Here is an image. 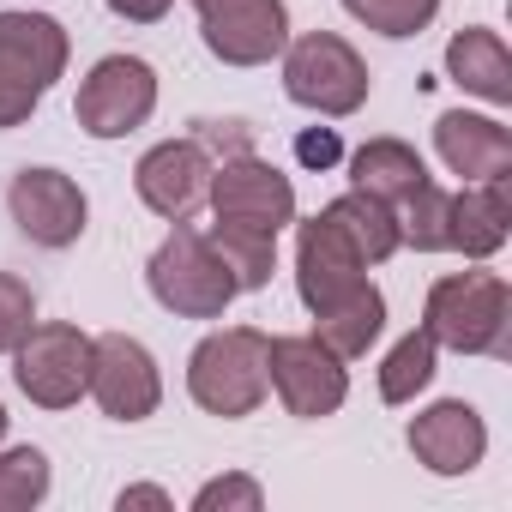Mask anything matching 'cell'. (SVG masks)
I'll list each match as a JSON object with an SVG mask.
<instances>
[{"label": "cell", "mask_w": 512, "mask_h": 512, "mask_svg": "<svg viewBox=\"0 0 512 512\" xmlns=\"http://www.w3.org/2000/svg\"><path fill=\"white\" fill-rule=\"evenodd\" d=\"M422 326L440 350L458 356H512V290L500 272H452L428 284Z\"/></svg>", "instance_id": "6da1fadb"}, {"label": "cell", "mask_w": 512, "mask_h": 512, "mask_svg": "<svg viewBox=\"0 0 512 512\" xmlns=\"http://www.w3.org/2000/svg\"><path fill=\"white\" fill-rule=\"evenodd\" d=\"M266 332L260 326H223V332H211V338H199L193 344V356H187V392H193V404L205 410V416H223V422H235V416H253L266 404Z\"/></svg>", "instance_id": "7a4b0ae2"}, {"label": "cell", "mask_w": 512, "mask_h": 512, "mask_svg": "<svg viewBox=\"0 0 512 512\" xmlns=\"http://www.w3.org/2000/svg\"><path fill=\"white\" fill-rule=\"evenodd\" d=\"M67 25L49 13H0V133L37 115L49 85L67 73Z\"/></svg>", "instance_id": "3957f363"}, {"label": "cell", "mask_w": 512, "mask_h": 512, "mask_svg": "<svg viewBox=\"0 0 512 512\" xmlns=\"http://www.w3.org/2000/svg\"><path fill=\"white\" fill-rule=\"evenodd\" d=\"M145 284H151L157 308H169L175 320H223V308L241 296L229 266L217 260V247L193 223L169 229V241L151 253V266H145Z\"/></svg>", "instance_id": "277c9868"}, {"label": "cell", "mask_w": 512, "mask_h": 512, "mask_svg": "<svg viewBox=\"0 0 512 512\" xmlns=\"http://www.w3.org/2000/svg\"><path fill=\"white\" fill-rule=\"evenodd\" d=\"M368 61L338 37V31H302L284 43V91L290 103L326 115V121H344L368 103Z\"/></svg>", "instance_id": "5b68a950"}, {"label": "cell", "mask_w": 512, "mask_h": 512, "mask_svg": "<svg viewBox=\"0 0 512 512\" xmlns=\"http://www.w3.org/2000/svg\"><path fill=\"white\" fill-rule=\"evenodd\" d=\"M13 380L37 410H73L91 386V332L67 320H43L13 350Z\"/></svg>", "instance_id": "8992f818"}, {"label": "cell", "mask_w": 512, "mask_h": 512, "mask_svg": "<svg viewBox=\"0 0 512 512\" xmlns=\"http://www.w3.org/2000/svg\"><path fill=\"white\" fill-rule=\"evenodd\" d=\"M211 217L217 223H235V229H260V235H284L296 223V181L266 163V157H223L211 169V193H205Z\"/></svg>", "instance_id": "52a82bcc"}, {"label": "cell", "mask_w": 512, "mask_h": 512, "mask_svg": "<svg viewBox=\"0 0 512 512\" xmlns=\"http://www.w3.org/2000/svg\"><path fill=\"white\" fill-rule=\"evenodd\" d=\"M151 109H157V73H151V61H139V55H103L85 73V85H79L73 121L91 139H127L133 127L151 121Z\"/></svg>", "instance_id": "ba28073f"}, {"label": "cell", "mask_w": 512, "mask_h": 512, "mask_svg": "<svg viewBox=\"0 0 512 512\" xmlns=\"http://www.w3.org/2000/svg\"><path fill=\"white\" fill-rule=\"evenodd\" d=\"M266 386L278 392V404L302 422L338 416L350 398V368L308 332V338H272L266 344Z\"/></svg>", "instance_id": "9c48e42d"}, {"label": "cell", "mask_w": 512, "mask_h": 512, "mask_svg": "<svg viewBox=\"0 0 512 512\" xmlns=\"http://www.w3.org/2000/svg\"><path fill=\"white\" fill-rule=\"evenodd\" d=\"M85 392L97 398V410L109 422H145L163 404L157 356L127 332H103V338H91V386Z\"/></svg>", "instance_id": "30bf717a"}, {"label": "cell", "mask_w": 512, "mask_h": 512, "mask_svg": "<svg viewBox=\"0 0 512 512\" xmlns=\"http://www.w3.org/2000/svg\"><path fill=\"white\" fill-rule=\"evenodd\" d=\"M199 37L223 67H266L290 43L284 0H211L199 7Z\"/></svg>", "instance_id": "8fae6325"}, {"label": "cell", "mask_w": 512, "mask_h": 512, "mask_svg": "<svg viewBox=\"0 0 512 512\" xmlns=\"http://www.w3.org/2000/svg\"><path fill=\"white\" fill-rule=\"evenodd\" d=\"M7 211H13L19 235L49 247V253L73 247L85 235V217H91L85 187L73 175H61V169H19L13 187H7Z\"/></svg>", "instance_id": "7c38bea8"}, {"label": "cell", "mask_w": 512, "mask_h": 512, "mask_svg": "<svg viewBox=\"0 0 512 512\" xmlns=\"http://www.w3.org/2000/svg\"><path fill=\"white\" fill-rule=\"evenodd\" d=\"M211 169H217V163L205 157L199 139H163V145H151V151L139 157L133 187H139V199H145L157 217L187 223V217L205 205V193H211Z\"/></svg>", "instance_id": "4fadbf2b"}, {"label": "cell", "mask_w": 512, "mask_h": 512, "mask_svg": "<svg viewBox=\"0 0 512 512\" xmlns=\"http://www.w3.org/2000/svg\"><path fill=\"white\" fill-rule=\"evenodd\" d=\"M404 446H410L416 464L434 470V476H470V470L482 464V452H488V422L476 416V404L440 398V404H428V410L410 416Z\"/></svg>", "instance_id": "5bb4252c"}, {"label": "cell", "mask_w": 512, "mask_h": 512, "mask_svg": "<svg viewBox=\"0 0 512 512\" xmlns=\"http://www.w3.org/2000/svg\"><path fill=\"white\" fill-rule=\"evenodd\" d=\"M368 278V260L350 247V235L320 211L308 223H296V290H302V308L320 314L332 308L338 296H350L356 284Z\"/></svg>", "instance_id": "9a60e30c"}, {"label": "cell", "mask_w": 512, "mask_h": 512, "mask_svg": "<svg viewBox=\"0 0 512 512\" xmlns=\"http://www.w3.org/2000/svg\"><path fill=\"white\" fill-rule=\"evenodd\" d=\"M512 235V175L494 181H464L446 205V253L464 260H494Z\"/></svg>", "instance_id": "2e32d148"}, {"label": "cell", "mask_w": 512, "mask_h": 512, "mask_svg": "<svg viewBox=\"0 0 512 512\" xmlns=\"http://www.w3.org/2000/svg\"><path fill=\"white\" fill-rule=\"evenodd\" d=\"M434 151L452 175L464 181H494V175H512V133L494 121V115H440L434 121Z\"/></svg>", "instance_id": "e0dca14e"}, {"label": "cell", "mask_w": 512, "mask_h": 512, "mask_svg": "<svg viewBox=\"0 0 512 512\" xmlns=\"http://www.w3.org/2000/svg\"><path fill=\"white\" fill-rule=\"evenodd\" d=\"M446 79H452L458 91H470V97L506 109V103H512V55H506L500 31L464 25V31L446 43Z\"/></svg>", "instance_id": "ac0fdd59"}, {"label": "cell", "mask_w": 512, "mask_h": 512, "mask_svg": "<svg viewBox=\"0 0 512 512\" xmlns=\"http://www.w3.org/2000/svg\"><path fill=\"white\" fill-rule=\"evenodd\" d=\"M380 332H386V296H380V284H374V278H362L350 296H338L332 308H320V314H314V338H320L338 362L368 356Z\"/></svg>", "instance_id": "d6986e66"}, {"label": "cell", "mask_w": 512, "mask_h": 512, "mask_svg": "<svg viewBox=\"0 0 512 512\" xmlns=\"http://www.w3.org/2000/svg\"><path fill=\"white\" fill-rule=\"evenodd\" d=\"M422 181H428V163H422L416 145H404V139H368V145L350 157V187H362V193H374V199H386V205L410 199Z\"/></svg>", "instance_id": "ffe728a7"}, {"label": "cell", "mask_w": 512, "mask_h": 512, "mask_svg": "<svg viewBox=\"0 0 512 512\" xmlns=\"http://www.w3.org/2000/svg\"><path fill=\"white\" fill-rule=\"evenodd\" d=\"M326 217L350 235V247L362 253L368 266H380V260H392V253L404 247L398 241V211L386 205V199H374V193H362V187H350V193H338L332 205H326Z\"/></svg>", "instance_id": "44dd1931"}, {"label": "cell", "mask_w": 512, "mask_h": 512, "mask_svg": "<svg viewBox=\"0 0 512 512\" xmlns=\"http://www.w3.org/2000/svg\"><path fill=\"white\" fill-rule=\"evenodd\" d=\"M205 241L217 247V260L229 266L235 290H266V284H272V272H278V235L235 229V223H211Z\"/></svg>", "instance_id": "7402d4cb"}, {"label": "cell", "mask_w": 512, "mask_h": 512, "mask_svg": "<svg viewBox=\"0 0 512 512\" xmlns=\"http://www.w3.org/2000/svg\"><path fill=\"white\" fill-rule=\"evenodd\" d=\"M434 362H440V344L428 338V326L404 332L380 362V398L386 404H416V392H428V380H434Z\"/></svg>", "instance_id": "603a6c76"}, {"label": "cell", "mask_w": 512, "mask_h": 512, "mask_svg": "<svg viewBox=\"0 0 512 512\" xmlns=\"http://www.w3.org/2000/svg\"><path fill=\"white\" fill-rule=\"evenodd\" d=\"M446 205H452V193L434 187V175H428L410 199L392 205L398 211V241L416 247V253H446Z\"/></svg>", "instance_id": "cb8c5ba5"}, {"label": "cell", "mask_w": 512, "mask_h": 512, "mask_svg": "<svg viewBox=\"0 0 512 512\" xmlns=\"http://www.w3.org/2000/svg\"><path fill=\"white\" fill-rule=\"evenodd\" d=\"M49 494V458L37 446L0 452V512H31Z\"/></svg>", "instance_id": "d4e9b609"}, {"label": "cell", "mask_w": 512, "mask_h": 512, "mask_svg": "<svg viewBox=\"0 0 512 512\" xmlns=\"http://www.w3.org/2000/svg\"><path fill=\"white\" fill-rule=\"evenodd\" d=\"M344 13L380 37H422L440 13V0H344Z\"/></svg>", "instance_id": "484cf974"}, {"label": "cell", "mask_w": 512, "mask_h": 512, "mask_svg": "<svg viewBox=\"0 0 512 512\" xmlns=\"http://www.w3.org/2000/svg\"><path fill=\"white\" fill-rule=\"evenodd\" d=\"M31 326H37V296H31V284L13 278V272H0V356H13Z\"/></svg>", "instance_id": "4316f807"}, {"label": "cell", "mask_w": 512, "mask_h": 512, "mask_svg": "<svg viewBox=\"0 0 512 512\" xmlns=\"http://www.w3.org/2000/svg\"><path fill=\"white\" fill-rule=\"evenodd\" d=\"M266 506V488L253 476H217L193 494V512H260Z\"/></svg>", "instance_id": "83f0119b"}, {"label": "cell", "mask_w": 512, "mask_h": 512, "mask_svg": "<svg viewBox=\"0 0 512 512\" xmlns=\"http://www.w3.org/2000/svg\"><path fill=\"white\" fill-rule=\"evenodd\" d=\"M193 139L205 145V157H211V163L253 151V127H247V121H235V115H205V121H193Z\"/></svg>", "instance_id": "f1b7e54d"}, {"label": "cell", "mask_w": 512, "mask_h": 512, "mask_svg": "<svg viewBox=\"0 0 512 512\" xmlns=\"http://www.w3.org/2000/svg\"><path fill=\"white\" fill-rule=\"evenodd\" d=\"M296 157H302V169H332V163L344 157L338 127H308V133L296 139Z\"/></svg>", "instance_id": "f546056e"}, {"label": "cell", "mask_w": 512, "mask_h": 512, "mask_svg": "<svg viewBox=\"0 0 512 512\" xmlns=\"http://www.w3.org/2000/svg\"><path fill=\"white\" fill-rule=\"evenodd\" d=\"M103 7H109L115 19H127V25H157L175 0H103Z\"/></svg>", "instance_id": "4dcf8cb0"}, {"label": "cell", "mask_w": 512, "mask_h": 512, "mask_svg": "<svg viewBox=\"0 0 512 512\" xmlns=\"http://www.w3.org/2000/svg\"><path fill=\"white\" fill-rule=\"evenodd\" d=\"M115 506H121V512H127V506H151V512H169L175 500H169L163 488H151V482H133V488H121V494H115Z\"/></svg>", "instance_id": "1f68e13d"}, {"label": "cell", "mask_w": 512, "mask_h": 512, "mask_svg": "<svg viewBox=\"0 0 512 512\" xmlns=\"http://www.w3.org/2000/svg\"><path fill=\"white\" fill-rule=\"evenodd\" d=\"M0 440H7V404H0Z\"/></svg>", "instance_id": "d6a6232c"}, {"label": "cell", "mask_w": 512, "mask_h": 512, "mask_svg": "<svg viewBox=\"0 0 512 512\" xmlns=\"http://www.w3.org/2000/svg\"><path fill=\"white\" fill-rule=\"evenodd\" d=\"M193 7H211V0H193Z\"/></svg>", "instance_id": "836d02e7"}]
</instances>
